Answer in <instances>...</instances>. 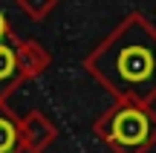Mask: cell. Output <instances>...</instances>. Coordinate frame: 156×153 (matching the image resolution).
Returning a JSON list of instances; mask_svg holds the SVG:
<instances>
[{"label": "cell", "instance_id": "cell-1", "mask_svg": "<svg viewBox=\"0 0 156 153\" xmlns=\"http://www.w3.org/2000/svg\"><path fill=\"white\" fill-rule=\"evenodd\" d=\"M116 139L127 148H136L147 139V119L136 110H124L116 119Z\"/></svg>", "mask_w": 156, "mask_h": 153}, {"label": "cell", "instance_id": "cell-2", "mask_svg": "<svg viewBox=\"0 0 156 153\" xmlns=\"http://www.w3.org/2000/svg\"><path fill=\"white\" fill-rule=\"evenodd\" d=\"M153 69V61L147 52H139V49H127L122 58V72L127 75V78L139 81V78H147V72Z\"/></svg>", "mask_w": 156, "mask_h": 153}, {"label": "cell", "instance_id": "cell-3", "mask_svg": "<svg viewBox=\"0 0 156 153\" xmlns=\"http://www.w3.org/2000/svg\"><path fill=\"white\" fill-rule=\"evenodd\" d=\"M15 148V127H12V121L0 119V153H9Z\"/></svg>", "mask_w": 156, "mask_h": 153}, {"label": "cell", "instance_id": "cell-4", "mask_svg": "<svg viewBox=\"0 0 156 153\" xmlns=\"http://www.w3.org/2000/svg\"><path fill=\"white\" fill-rule=\"evenodd\" d=\"M12 69H15V55H12V49H6L0 43V78L12 75Z\"/></svg>", "mask_w": 156, "mask_h": 153}, {"label": "cell", "instance_id": "cell-5", "mask_svg": "<svg viewBox=\"0 0 156 153\" xmlns=\"http://www.w3.org/2000/svg\"><path fill=\"white\" fill-rule=\"evenodd\" d=\"M3 32H6V20L0 17V35H3Z\"/></svg>", "mask_w": 156, "mask_h": 153}]
</instances>
